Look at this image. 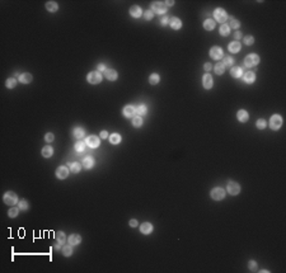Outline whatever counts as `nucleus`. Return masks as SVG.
<instances>
[{"label": "nucleus", "mask_w": 286, "mask_h": 273, "mask_svg": "<svg viewBox=\"0 0 286 273\" xmlns=\"http://www.w3.org/2000/svg\"><path fill=\"white\" fill-rule=\"evenodd\" d=\"M4 203L5 205H8V206H14L18 202V196L14 193V192H12V191H9V192H7L5 194H4Z\"/></svg>", "instance_id": "nucleus-1"}, {"label": "nucleus", "mask_w": 286, "mask_h": 273, "mask_svg": "<svg viewBox=\"0 0 286 273\" xmlns=\"http://www.w3.org/2000/svg\"><path fill=\"white\" fill-rule=\"evenodd\" d=\"M214 17H215V21L216 22H219V23H225L226 22V19H228V14H226V12L224 10L223 8H217V9H215V12H214Z\"/></svg>", "instance_id": "nucleus-2"}, {"label": "nucleus", "mask_w": 286, "mask_h": 273, "mask_svg": "<svg viewBox=\"0 0 286 273\" xmlns=\"http://www.w3.org/2000/svg\"><path fill=\"white\" fill-rule=\"evenodd\" d=\"M259 62V56L258 55H256V54H251V55H248L245 60H244V65L247 68H253L256 66L257 64Z\"/></svg>", "instance_id": "nucleus-3"}, {"label": "nucleus", "mask_w": 286, "mask_h": 273, "mask_svg": "<svg viewBox=\"0 0 286 273\" xmlns=\"http://www.w3.org/2000/svg\"><path fill=\"white\" fill-rule=\"evenodd\" d=\"M281 125H282V118H281L280 114H273L272 117H271V120H270V127H271L272 130H275V131L280 130Z\"/></svg>", "instance_id": "nucleus-4"}, {"label": "nucleus", "mask_w": 286, "mask_h": 273, "mask_svg": "<svg viewBox=\"0 0 286 273\" xmlns=\"http://www.w3.org/2000/svg\"><path fill=\"white\" fill-rule=\"evenodd\" d=\"M210 56H211L214 60H221L224 57V51L221 47L214 46V47H211V50H210Z\"/></svg>", "instance_id": "nucleus-5"}, {"label": "nucleus", "mask_w": 286, "mask_h": 273, "mask_svg": "<svg viewBox=\"0 0 286 273\" xmlns=\"http://www.w3.org/2000/svg\"><path fill=\"white\" fill-rule=\"evenodd\" d=\"M151 9L154 13H158V14H164L167 12V5L163 1H154L151 4Z\"/></svg>", "instance_id": "nucleus-6"}, {"label": "nucleus", "mask_w": 286, "mask_h": 273, "mask_svg": "<svg viewBox=\"0 0 286 273\" xmlns=\"http://www.w3.org/2000/svg\"><path fill=\"white\" fill-rule=\"evenodd\" d=\"M87 79H88V81L90 84H99L102 81V75H101V73H99V71H90L88 74Z\"/></svg>", "instance_id": "nucleus-7"}, {"label": "nucleus", "mask_w": 286, "mask_h": 273, "mask_svg": "<svg viewBox=\"0 0 286 273\" xmlns=\"http://www.w3.org/2000/svg\"><path fill=\"white\" fill-rule=\"evenodd\" d=\"M224 197H225V191L220 187H216L211 191V198L215 201H221Z\"/></svg>", "instance_id": "nucleus-8"}, {"label": "nucleus", "mask_w": 286, "mask_h": 273, "mask_svg": "<svg viewBox=\"0 0 286 273\" xmlns=\"http://www.w3.org/2000/svg\"><path fill=\"white\" fill-rule=\"evenodd\" d=\"M226 189H228V193H230L231 196H235L240 192V186L237 182H229Z\"/></svg>", "instance_id": "nucleus-9"}, {"label": "nucleus", "mask_w": 286, "mask_h": 273, "mask_svg": "<svg viewBox=\"0 0 286 273\" xmlns=\"http://www.w3.org/2000/svg\"><path fill=\"white\" fill-rule=\"evenodd\" d=\"M69 175V169L64 167V165H61L57 168V170H56V177L59 178V179H65V178H68Z\"/></svg>", "instance_id": "nucleus-10"}, {"label": "nucleus", "mask_w": 286, "mask_h": 273, "mask_svg": "<svg viewBox=\"0 0 286 273\" xmlns=\"http://www.w3.org/2000/svg\"><path fill=\"white\" fill-rule=\"evenodd\" d=\"M85 144L88 145L89 148H92V149H95V148H98L99 146V139L97 137V136H89V137H87V141H85Z\"/></svg>", "instance_id": "nucleus-11"}, {"label": "nucleus", "mask_w": 286, "mask_h": 273, "mask_svg": "<svg viewBox=\"0 0 286 273\" xmlns=\"http://www.w3.org/2000/svg\"><path fill=\"white\" fill-rule=\"evenodd\" d=\"M202 84H203V88L205 89H211L212 88V84H214V80H212V76L210 74H205L203 78H202Z\"/></svg>", "instance_id": "nucleus-12"}, {"label": "nucleus", "mask_w": 286, "mask_h": 273, "mask_svg": "<svg viewBox=\"0 0 286 273\" xmlns=\"http://www.w3.org/2000/svg\"><path fill=\"white\" fill-rule=\"evenodd\" d=\"M135 113H136V108L133 106H126L123 108V116H125L126 118H131Z\"/></svg>", "instance_id": "nucleus-13"}, {"label": "nucleus", "mask_w": 286, "mask_h": 273, "mask_svg": "<svg viewBox=\"0 0 286 273\" xmlns=\"http://www.w3.org/2000/svg\"><path fill=\"white\" fill-rule=\"evenodd\" d=\"M104 76L108 80H111V81H114V80H117V71L113 69H107L104 71Z\"/></svg>", "instance_id": "nucleus-14"}, {"label": "nucleus", "mask_w": 286, "mask_h": 273, "mask_svg": "<svg viewBox=\"0 0 286 273\" xmlns=\"http://www.w3.org/2000/svg\"><path fill=\"white\" fill-rule=\"evenodd\" d=\"M68 241H69L70 245H76V244H79L80 241H82V236H80L79 234H71L68 238Z\"/></svg>", "instance_id": "nucleus-15"}, {"label": "nucleus", "mask_w": 286, "mask_h": 273, "mask_svg": "<svg viewBox=\"0 0 286 273\" xmlns=\"http://www.w3.org/2000/svg\"><path fill=\"white\" fill-rule=\"evenodd\" d=\"M169 26L173 28V29H179V28L182 27V22H181L179 18L173 17V18H170V19H169Z\"/></svg>", "instance_id": "nucleus-16"}, {"label": "nucleus", "mask_w": 286, "mask_h": 273, "mask_svg": "<svg viewBox=\"0 0 286 273\" xmlns=\"http://www.w3.org/2000/svg\"><path fill=\"white\" fill-rule=\"evenodd\" d=\"M130 14H131V17H133V18H139V17H141L142 10H141L140 7L132 5V7L130 8Z\"/></svg>", "instance_id": "nucleus-17"}, {"label": "nucleus", "mask_w": 286, "mask_h": 273, "mask_svg": "<svg viewBox=\"0 0 286 273\" xmlns=\"http://www.w3.org/2000/svg\"><path fill=\"white\" fill-rule=\"evenodd\" d=\"M240 43L238 41H234V42H231L230 45H229V47H228V50L230 51L231 54H237V52H239L240 51Z\"/></svg>", "instance_id": "nucleus-18"}, {"label": "nucleus", "mask_w": 286, "mask_h": 273, "mask_svg": "<svg viewBox=\"0 0 286 273\" xmlns=\"http://www.w3.org/2000/svg\"><path fill=\"white\" fill-rule=\"evenodd\" d=\"M32 80H33V76H32V74H29V73H24V74H22L21 76H19V81L23 83V84H29Z\"/></svg>", "instance_id": "nucleus-19"}, {"label": "nucleus", "mask_w": 286, "mask_h": 273, "mask_svg": "<svg viewBox=\"0 0 286 273\" xmlns=\"http://www.w3.org/2000/svg\"><path fill=\"white\" fill-rule=\"evenodd\" d=\"M237 117H238V120H239L240 122H247L248 120H249V116H248V112L244 111V109H240V111H238V113H237Z\"/></svg>", "instance_id": "nucleus-20"}, {"label": "nucleus", "mask_w": 286, "mask_h": 273, "mask_svg": "<svg viewBox=\"0 0 286 273\" xmlns=\"http://www.w3.org/2000/svg\"><path fill=\"white\" fill-rule=\"evenodd\" d=\"M140 231L142 234H150L153 231V225L150 222H144L140 226Z\"/></svg>", "instance_id": "nucleus-21"}, {"label": "nucleus", "mask_w": 286, "mask_h": 273, "mask_svg": "<svg viewBox=\"0 0 286 273\" xmlns=\"http://www.w3.org/2000/svg\"><path fill=\"white\" fill-rule=\"evenodd\" d=\"M254 80H256V74L253 71H248L245 73L244 75V81L247 84H252V83H254Z\"/></svg>", "instance_id": "nucleus-22"}, {"label": "nucleus", "mask_w": 286, "mask_h": 273, "mask_svg": "<svg viewBox=\"0 0 286 273\" xmlns=\"http://www.w3.org/2000/svg\"><path fill=\"white\" fill-rule=\"evenodd\" d=\"M94 165V159L92 156H87L84 160H83V167L85 169H90V168H93Z\"/></svg>", "instance_id": "nucleus-23"}, {"label": "nucleus", "mask_w": 286, "mask_h": 273, "mask_svg": "<svg viewBox=\"0 0 286 273\" xmlns=\"http://www.w3.org/2000/svg\"><path fill=\"white\" fill-rule=\"evenodd\" d=\"M230 74H231L233 78H240L242 75H243V70H242V68L234 66V68L230 69Z\"/></svg>", "instance_id": "nucleus-24"}, {"label": "nucleus", "mask_w": 286, "mask_h": 273, "mask_svg": "<svg viewBox=\"0 0 286 273\" xmlns=\"http://www.w3.org/2000/svg\"><path fill=\"white\" fill-rule=\"evenodd\" d=\"M224 65V68L228 69V68H231L233 65H234V60H233V57H230V56H225V57L223 59V62Z\"/></svg>", "instance_id": "nucleus-25"}, {"label": "nucleus", "mask_w": 286, "mask_h": 273, "mask_svg": "<svg viewBox=\"0 0 286 273\" xmlns=\"http://www.w3.org/2000/svg\"><path fill=\"white\" fill-rule=\"evenodd\" d=\"M203 28L206 31H212L215 28V21L214 19H206L203 22Z\"/></svg>", "instance_id": "nucleus-26"}, {"label": "nucleus", "mask_w": 286, "mask_h": 273, "mask_svg": "<svg viewBox=\"0 0 286 273\" xmlns=\"http://www.w3.org/2000/svg\"><path fill=\"white\" fill-rule=\"evenodd\" d=\"M54 155V149L51 146H45L42 149V156L43 158H51Z\"/></svg>", "instance_id": "nucleus-27"}, {"label": "nucleus", "mask_w": 286, "mask_h": 273, "mask_svg": "<svg viewBox=\"0 0 286 273\" xmlns=\"http://www.w3.org/2000/svg\"><path fill=\"white\" fill-rule=\"evenodd\" d=\"M46 9L49 12H56L59 9V5H57L56 1H47L46 3Z\"/></svg>", "instance_id": "nucleus-28"}, {"label": "nucleus", "mask_w": 286, "mask_h": 273, "mask_svg": "<svg viewBox=\"0 0 286 273\" xmlns=\"http://www.w3.org/2000/svg\"><path fill=\"white\" fill-rule=\"evenodd\" d=\"M73 135H74V137H76V139H82V137H84L85 132H84L83 128H80V127H75L74 131H73Z\"/></svg>", "instance_id": "nucleus-29"}, {"label": "nucleus", "mask_w": 286, "mask_h": 273, "mask_svg": "<svg viewBox=\"0 0 286 273\" xmlns=\"http://www.w3.org/2000/svg\"><path fill=\"white\" fill-rule=\"evenodd\" d=\"M109 142L112 145H116V144H120L121 142V136L118 134H112L109 136Z\"/></svg>", "instance_id": "nucleus-30"}, {"label": "nucleus", "mask_w": 286, "mask_h": 273, "mask_svg": "<svg viewBox=\"0 0 286 273\" xmlns=\"http://www.w3.org/2000/svg\"><path fill=\"white\" fill-rule=\"evenodd\" d=\"M55 239L57 240V243H59V244H64L65 240H66V236H65V234L63 231H57L55 234Z\"/></svg>", "instance_id": "nucleus-31"}, {"label": "nucleus", "mask_w": 286, "mask_h": 273, "mask_svg": "<svg viewBox=\"0 0 286 273\" xmlns=\"http://www.w3.org/2000/svg\"><path fill=\"white\" fill-rule=\"evenodd\" d=\"M68 165L70 167V170L73 173H79L80 169H82V165H80V163H69Z\"/></svg>", "instance_id": "nucleus-32"}, {"label": "nucleus", "mask_w": 286, "mask_h": 273, "mask_svg": "<svg viewBox=\"0 0 286 273\" xmlns=\"http://www.w3.org/2000/svg\"><path fill=\"white\" fill-rule=\"evenodd\" d=\"M159 80H160V78H159V75L158 74H151L150 76H149V83L151 84V85H156V84L159 83Z\"/></svg>", "instance_id": "nucleus-33"}, {"label": "nucleus", "mask_w": 286, "mask_h": 273, "mask_svg": "<svg viewBox=\"0 0 286 273\" xmlns=\"http://www.w3.org/2000/svg\"><path fill=\"white\" fill-rule=\"evenodd\" d=\"M229 28H234V29H238V28L240 27V23L238 19H235V18H230V21H229Z\"/></svg>", "instance_id": "nucleus-34"}, {"label": "nucleus", "mask_w": 286, "mask_h": 273, "mask_svg": "<svg viewBox=\"0 0 286 273\" xmlns=\"http://www.w3.org/2000/svg\"><path fill=\"white\" fill-rule=\"evenodd\" d=\"M219 32H220L221 36L226 37V36H229V33H230V28H229L228 24H223V26L220 27V29H219Z\"/></svg>", "instance_id": "nucleus-35"}, {"label": "nucleus", "mask_w": 286, "mask_h": 273, "mask_svg": "<svg viewBox=\"0 0 286 273\" xmlns=\"http://www.w3.org/2000/svg\"><path fill=\"white\" fill-rule=\"evenodd\" d=\"M214 70H215V73H216L217 75H223L224 71H225V68H224V65H223L221 62H217V64L215 65V68H214Z\"/></svg>", "instance_id": "nucleus-36"}, {"label": "nucleus", "mask_w": 286, "mask_h": 273, "mask_svg": "<svg viewBox=\"0 0 286 273\" xmlns=\"http://www.w3.org/2000/svg\"><path fill=\"white\" fill-rule=\"evenodd\" d=\"M5 85H7L8 89H13V88H15V85H17V80L14 79V78H9V79H7Z\"/></svg>", "instance_id": "nucleus-37"}, {"label": "nucleus", "mask_w": 286, "mask_h": 273, "mask_svg": "<svg viewBox=\"0 0 286 273\" xmlns=\"http://www.w3.org/2000/svg\"><path fill=\"white\" fill-rule=\"evenodd\" d=\"M63 254L65 257H70L71 254H73V245H66V247H64L63 248Z\"/></svg>", "instance_id": "nucleus-38"}, {"label": "nucleus", "mask_w": 286, "mask_h": 273, "mask_svg": "<svg viewBox=\"0 0 286 273\" xmlns=\"http://www.w3.org/2000/svg\"><path fill=\"white\" fill-rule=\"evenodd\" d=\"M85 142H83V141H76L75 142V150L76 151H84V149H85Z\"/></svg>", "instance_id": "nucleus-39"}, {"label": "nucleus", "mask_w": 286, "mask_h": 273, "mask_svg": "<svg viewBox=\"0 0 286 273\" xmlns=\"http://www.w3.org/2000/svg\"><path fill=\"white\" fill-rule=\"evenodd\" d=\"M145 113H146V106L141 104V106H137V107H136V114L144 116Z\"/></svg>", "instance_id": "nucleus-40"}, {"label": "nucleus", "mask_w": 286, "mask_h": 273, "mask_svg": "<svg viewBox=\"0 0 286 273\" xmlns=\"http://www.w3.org/2000/svg\"><path fill=\"white\" fill-rule=\"evenodd\" d=\"M18 212H19V207H13V206H12V208L9 210L8 215H9V217H17Z\"/></svg>", "instance_id": "nucleus-41"}, {"label": "nucleus", "mask_w": 286, "mask_h": 273, "mask_svg": "<svg viewBox=\"0 0 286 273\" xmlns=\"http://www.w3.org/2000/svg\"><path fill=\"white\" fill-rule=\"evenodd\" d=\"M141 125H142V118H141V117H133L132 126L133 127H141Z\"/></svg>", "instance_id": "nucleus-42"}, {"label": "nucleus", "mask_w": 286, "mask_h": 273, "mask_svg": "<svg viewBox=\"0 0 286 273\" xmlns=\"http://www.w3.org/2000/svg\"><path fill=\"white\" fill-rule=\"evenodd\" d=\"M266 126H267V122H266L263 118H259L258 121H257V127H258L259 130L266 128Z\"/></svg>", "instance_id": "nucleus-43"}, {"label": "nucleus", "mask_w": 286, "mask_h": 273, "mask_svg": "<svg viewBox=\"0 0 286 273\" xmlns=\"http://www.w3.org/2000/svg\"><path fill=\"white\" fill-rule=\"evenodd\" d=\"M253 42H254V38L252 36H245L244 37V43L247 46H251V45H253Z\"/></svg>", "instance_id": "nucleus-44"}, {"label": "nucleus", "mask_w": 286, "mask_h": 273, "mask_svg": "<svg viewBox=\"0 0 286 273\" xmlns=\"http://www.w3.org/2000/svg\"><path fill=\"white\" fill-rule=\"evenodd\" d=\"M153 17H154V12H153V10H146V12L144 13V18H145L146 21L153 19Z\"/></svg>", "instance_id": "nucleus-45"}, {"label": "nucleus", "mask_w": 286, "mask_h": 273, "mask_svg": "<svg viewBox=\"0 0 286 273\" xmlns=\"http://www.w3.org/2000/svg\"><path fill=\"white\" fill-rule=\"evenodd\" d=\"M28 206H29V205H28L27 201H21V202H19V208L23 210V211H26L28 208Z\"/></svg>", "instance_id": "nucleus-46"}, {"label": "nucleus", "mask_w": 286, "mask_h": 273, "mask_svg": "<svg viewBox=\"0 0 286 273\" xmlns=\"http://www.w3.org/2000/svg\"><path fill=\"white\" fill-rule=\"evenodd\" d=\"M54 139H55V136H54V134H51V132L46 134V136H45V140L47 141V142H52V141H54Z\"/></svg>", "instance_id": "nucleus-47"}, {"label": "nucleus", "mask_w": 286, "mask_h": 273, "mask_svg": "<svg viewBox=\"0 0 286 273\" xmlns=\"http://www.w3.org/2000/svg\"><path fill=\"white\" fill-rule=\"evenodd\" d=\"M248 267H249V269H251L252 272H254V271L257 269V263H256L254 261H251L249 263H248Z\"/></svg>", "instance_id": "nucleus-48"}, {"label": "nucleus", "mask_w": 286, "mask_h": 273, "mask_svg": "<svg viewBox=\"0 0 286 273\" xmlns=\"http://www.w3.org/2000/svg\"><path fill=\"white\" fill-rule=\"evenodd\" d=\"M203 69H205V70H206V71H210V70H211V69H212V65H211V64H210V62H206V64H205V65H203Z\"/></svg>", "instance_id": "nucleus-49"}, {"label": "nucleus", "mask_w": 286, "mask_h": 273, "mask_svg": "<svg viewBox=\"0 0 286 273\" xmlns=\"http://www.w3.org/2000/svg\"><path fill=\"white\" fill-rule=\"evenodd\" d=\"M106 65H104V64H99L98 65V71H106Z\"/></svg>", "instance_id": "nucleus-50"}, {"label": "nucleus", "mask_w": 286, "mask_h": 273, "mask_svg": "<svg viewBox=\"0 0 286 273\" xmlns=\"http://www.w3.org/2000/svg\"><path fill=\"white\" fill-rule=\"evenodd\" d=\"M160 22H161V24H164V26H165L167 23H169V19H168V18H167V17L164 15L163 18H161V21H160Z\"/></svg>", "instance_id": "nucleus-51"}, {"label": "nucleus", "mask_w": 286, "mask_h": 273, "mask_svg": "<svg viewBox=\"0 0 286 273\" xmlns=\"http://www.w3.org/2000/svg\"><path fill=\"white\" fill-rule=\"evenodd\" d=\"M99 136H101L102 139H107V136H108V132H107V131H102V132H101V135H99Z\"/></svg>", "instance_id": "nucleus-52"}, {"label": "nucleus", "mask_w": 286, "mask_h": 273, "mask_svg": "<svg viewBox=\"0 0 286 273\" xmlns=\"http://www.w3.org/2000/svg\"><path fill=\"white\" fill-rule=\"evenodd\" d=\"M242 36H243V34H242V32H235V40H237V41H238V40H240V38H242Z\"/></svg>", "instance_id": "nucleus-53"}, {"label": "nucleus", "mask_w": 286, "mask_h": 273, "mask_svg": "<svg viewBox=\"0 0 286 273\" xmlns=\"http://www.w3.org/2000/svg\"><path fill=\"white\" fill-rule=\"evenodd\" d=\"M130 226H132V228L137 226V221H136V220H131V221H130Z\"/></svg>", "instance_id": "nucleus-54"}, {"label": "nucleus", "mask_w": 286, "mask_h": 273, "mask_svg": "<svg viewBox=\"0 0 286 273\" xmlns=\"http://www.w3.org/2000/svg\"><path fill=\"white\" fill-rule=\"evenodd\" d=\"M174 1H165V5H173Z\"/></svg>", "instance_id": "nucleus-55"}]
</instances>
